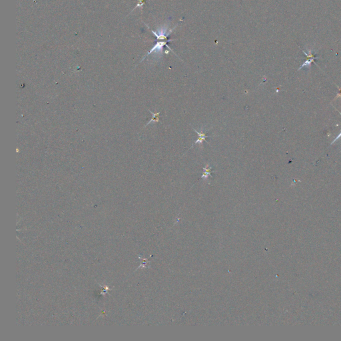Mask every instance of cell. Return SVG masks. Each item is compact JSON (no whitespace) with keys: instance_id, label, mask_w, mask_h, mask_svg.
Masks as SVG:
<instances>
[{"instance_id":"obj_1","label":"cell","mask_w":341,"mask_h":341,"mask_svg":"<svg viewBox=\"0 0 341 341\" xmlns=\"http://www.w3.org/2000/svg\"><path fill=\"white\" fill-rule=\"evenodd\" d=\"M193 129L194 131H195L197 133L198 135H199V138L197 139V140L196 141H195V142H194V143L193 144L192 146H191V148L193 147L194 145H196V144H198V143L199 144V145H201L202 146V145H203V141H206V142H207V143H209L208 141H206V138L209 137V136L206 135V133H207V132H208V131H209L210 129H209V130H207V131H204V130H203V129H201L200 131H197L194 127H193Z\"/></svg>"},{"instance_id":"obj_4","label":"cell","mask_w":341,"mask_h":341,"mask_svg":"<svg viewBox=\"0 0 341 341\" xmlns=\"http://www.w3.org/2000/svg\"><path fill=\"white\" fill-rule=\"evenodd\" d=\"M340 137H341V132H340V134H339V135H338V136H337V137H336V138H335V139H334V141H332V143H331V145H332V144H333V143H334V142H336V141H337V140H338V139H339V138H340Z\"/></svg>"},{"instance_id":"obj_3","label":"cell","mask_w":341,"mask_h":341,"mask_svg":"<svg viewBox=\"0 0 341 341\" xmlns=\"http://www.w3.org/2000/svg\"><path fill=\"white\" fill-rule=\"evenodd\" d=\"M150 112L151 113L152 115H153V118H152L150 121H149V122L147 123V125H149V123H151V122H158V121H159V117L160 112L157 113H154L151 112V111H150Z\"/></svg>"},{"instance_id":"obj_2","label":"cell","mask_w":341,"mask_h":341,"mask_svg":"<svg viewBox=\"0 0 341 341\" xmlns=\"http://www.w3.org/2000/svg\"><path fill=\"white\" fill-rule=\"evenodd\" d=\"M212 169V167L210 166L209 163H207L205 167L203 168V175H202L201 178L203 179H207V178H208L209 176H211V173L213 172H215V171H212L211 170Z\"/></svg>"}]
</instances>
